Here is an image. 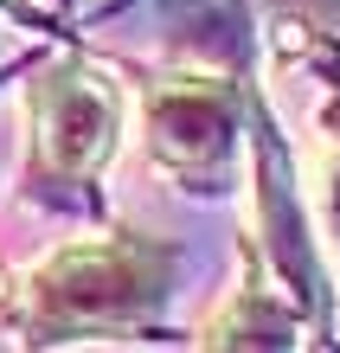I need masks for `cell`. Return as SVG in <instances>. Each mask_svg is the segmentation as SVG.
<instances>
[{
    "instance_id": "5b68a950",
    "label": "cell",
    "mask_w": 340,
    "mask_h": 353,
    "mask_svg": "<svg viewBox=\"0 0 340 353\" xmlns=\"http://www.w3.org/2000/svg\"><path fill=\"white\" fill-rule=\"evenodd\" d=\"M283 65L295 71V84L308 97V129H314V148H321V186H314V205H321V225H328V244L340 257V77L321 71V52L295 46L289 39V58Z\"/></svg>"
},
{
    "instance_id": "7a4b0ae2",
    "label": "cell",
    "mask_w": 340,
    "mask_h": 353,
    "mask_svg": "<svg viewBox=\"0 0 340 353\" xmlns=\"http://www.w3.org/2000/svg\"><path fill=\"white\" fill-rule=\"evenodd\" d=\"M26 116H32V180L77 193L110 168L129 110H122V84L110 71L83 65V58H58L32 77Z\"/></svg>"
},
{
    "instance_id": "3957f363",
    "label": "cell",
    "mask_w": 340,
    "mask_h": 353,
    "mask_svg": "<svg viewBox=\"0 0 340 353\" xmlns=\"http://www.w3.org/2000/svg\"><path fill=\"white\" fill-rule=\"evenodd\" d=\"M141 141L161 174L199 180L238 141V90L212 71H174L141 97Z\"/></svg>"
},
{
    "instance_id": "277c9868",
    "label": "cell",
    "mask_w": 340,
    "mask_h": 353,
    "mask_svg": "<svg viewBox=\"0 0 340 353\" xmlns=\"http://www.w3.org/2000/svg\"><path fill=\"white\" fill-rule=\"evenodd\" d=\"M302 347H308V302L250 244L231 289L212 302L193 353H302Z\"/></svg>"
},
{
    "instance_id": "8992f818",
    "label": "cell",
    "mask_w": 340,
    "mask_h": 353,
    "mask_svg": "<svg viewBox=\"0 0 340 353\" xmlns=\"http://www.w3.org/2000/svg\"><path fill=\"white\" fill-rule=\"evenodd\" d=\"M7 296H13V283H7V276H0V315H7Z\"/></svg>"
},
{
    "instance_id": "6da1fadb",
    "label": "cell",
    "mask_w": 340,
    "mask_h": 353,
    "mask_svg": "<svg viewBox=\"0 0 340 353\" xmlns=\"http://www.w3.org/2000/svg\"><path fill=\"white\" fill-rule=\"evenodd\" d=\"M180 257L154 238L103 232L52 244L7 296V341L19 353H77V347H116L161 334L174 302Z\"/></svg>"
}]
</instances>
